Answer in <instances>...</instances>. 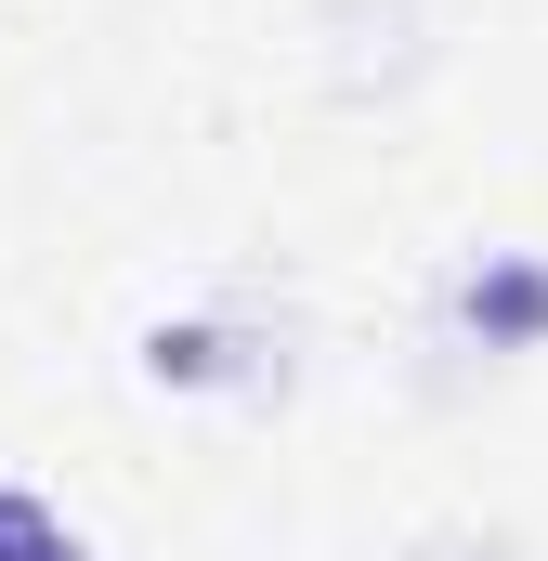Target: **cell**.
Segmentation results:
<instances>
[{
    "label": "cell",
    "instance_id": "cell-2",
    "mask_svg": "<svg viewBox=\"0 0 548 561\" xmlns=\"http://www.w3.org/2000/svg\"><path fill=\"white\" fill-rule=\"evenodd\" d=\"M0 561H92V549H79V523H66L53 496L0 483Z\"/></svg>",
    "mask_w": 548,
    "mask_h": 561
},
{
    "label": "cell",
    "instance_id": "cell-1",
    "mask_svg": "<svg viewBox=\"0 0 548 561\" xmlns=\"http://www.w3.org/2000/svg\"><path fill=\"white\" fill-rule=\"evenodd\" d=\"M444 313H457V340H483V353H536L548 340V262L536 249H483Z\"/></svg>",
    "mask_w": 548,
    "mask_h": 561
}]
</instances>
